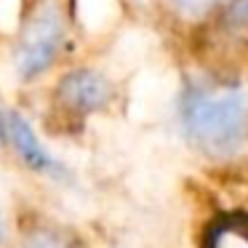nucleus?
<instances>
[{"mask_svg":"<svg viewBox=\"0 0 248 248\" xmlns=\"http://www.w3.org/2000/svg\"><path fill=\"white\" fill-rule=\"evenodd\" d=\"M179 112L189 141L208 155H232L248 136V93L240 86H189Z\"/></svg>","mask_w":248,"mask_h":248,"instance_id":"nucleus-1","label":"nucleus"},{"mask_svg":"<svg viewBox=\"0 0 248 248\" xmlns=\"http://www.w3.org/2000/svg\"><path fill=\"white\" fill-rule=\"evenodd\" d=\"M64 11L56 0H40L32 16L24 24L22 40L16 48V72L22 80H35L40 78L54 59L59 56L64 46Z\"/></svg>","mask_w":248,"mask_h":248,"instance_id":"nucleus-2","label":"nucleus"},{"mask_svg":"<svg viewBox=\"0 0 248 248\" xmlns=\"http://www.w3.org/2000/svg\"><path fill=\"white\" fill-rule=\"evenodd\" d=\"M27 248H70V246H67V243L62 240L56 232H51V230H38V232H32V235H30Z\"/></svg>","mask_w":248,"mask_h":248,"instance_id":"nucleus-8","label":"nucleus"},{"mask_svg":"<svg viewBox=\"0 0 248 248\" xmlns=\"http://www.w3.org/2000/svg\"><path fill=\"white\" fill-rule=\"evenodd\" d=\"M56 96L67 109L86 115L107 107L109 99H112V86L96 70H72L70 75L62 78Z\"/></svg>","mask_w":248,"mask_h":248,"instance_id":"nucleus-3","label":"nucleus"},{"mask_svg":"<svg viewBox=\"0 0 248 248\" xmlns=\"http://www.w3.org/2000/svg\"><path fill=\"white\" fill-rule=\"evenodd\" d=\"M205 248H248V219L230 216L211 224L205 235Z\"/></svg>","mask_w":248,"mask_h":248,"instance_id":"nucleus-5","label":"nucleus"},{"mask_svg":"<svg viewBox=\"0 0 248 248\" xmlns=\"http://www.w3.org/2000/svg\"><path fill=\"white\" fill-rule=\"evenodd\" d=\"M221 24L230 35H248V0H230L221 14Z\"/></svg>","mask_w":248,"mask_h":248,"instance_id":"nucleus-6","label":"nucleus"},{"mask_svg":"<svg viewBox=\"0 0 248 248\" xmlns=\"http://www.w3.org/2000/svg\"><path fill=\"white\" fill-rule=\"evenodd\" d=\"M176 11L187 19H200L203 14H208L211 8H216L221 0H171Z\"/></svg>","mask_w":248,"mask_h":248,"instance_id":"nucleus-7","label":"nucleus"},{"mask_svg":"<svg viewBox=\"0 0 248 248\" xmlns=\"http://www.w3.org/2000/svg\"><path fill=\"white\" fill-rule=\"evenodd\" d=\"M0 240H3V219H0Z\"/></svg>","mask_w":248,"mask_h":248,"instance_id":"nucleus-9","label":"nucleus"},{"mask_svg":"<svg viewBox=\"0 0 248 248\" xmlns=\"http://www.w3.org/2000/svg\"><path fill=\"white\" fill-rule=\"evenodd\" d=\"M0 141H8V144L16 150V155L27 163L35 171H46V173H56L59 171V163L46 152V147L38 141L35 131L30 128V123L16 112H0Z\"/></svg>","mask_w":248,"mask_h":248,"instance_id":"nucleus-4","label":"nucleus"}]
</instances>
